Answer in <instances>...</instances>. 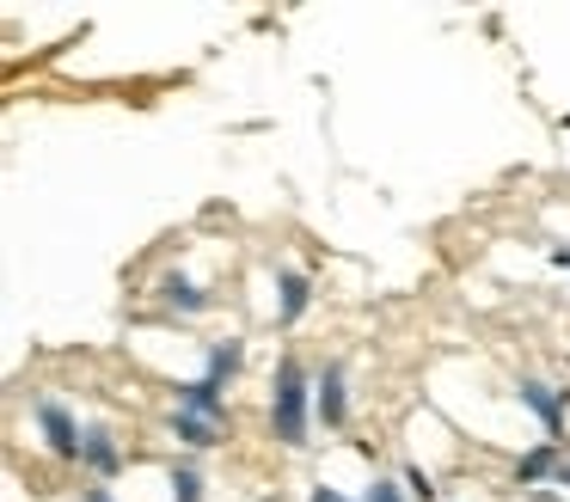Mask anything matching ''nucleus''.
Wrapping results in <instances>:
<instances>
[{
	"label": "nucleus",
	"instance_id": "9d476101",
	"mask_svg": "<svg viewBox=\"0 0 570 502\" xmlns=\"http://www.w3.org/2000/svg\"><path fill=\"white\" fill-rule=\"evenodd\" d=\"M546 465H552V453H546V447H540V453H528V460H521V478H540Z\"/></svg>",
	"mask_w": 570,
	"mask_h": 502
},
{
	"label": "nucleus",
	"instance_id": "6e6552de",
	"mask_svg": "<svg viewBox=\"0 0 570 502\" xmlns=\"http://www.w3.org/2000/svg\"><path fill=\"white\" fill-rule=\"evenodd\" d=\"M197 484H203L197 472H173V496L178 502H197Z\"/></svg>",
	"mask_w": 570,
	"mask_h": 502
},
{
	"label": "nucleus",
	"instance_id": "39448f33",
	"mask_svg": "<svg viewBox=\"0 0 570 502\" xmlns=\"http://www.w3.org/2000/svg\"><path fill=\"white\" fill-rule=\"evenodd\" d=\"M80 460H87L92 472H111V465H117V447H111V435H105V429H87V447H80Z\"/></svg>",
	"mask_w": 570,
	"mask_h": 502
},
{
	"label": "nucleus",
	"instance_id": "7ed1b4c3",
	"mask_svg": "<svg viewBox=\"0 0 570 502\" xmlns=\"http://www.w3.org/2000/svg\"><path fill=\"white\" fill-rule=\"evenodd\" d=\"M173 429L190 441V447H209V441H222V423H215V416H197V411H185V404H178Z\"/></svg>",
	"mask_w": 570,
	"mask_h": 502
},
{
	"label": "nucleus",
	"instance_id": "0eeeda50",
	"mask_svg": "<svg viewBox=\"0 0 570 502\" xmlns=\"http://www.w3.org/2000/svg\"><path fill=\"white\" fill-rule=\"evenodd\" d=\"M521 398H528L533 411L546 416V429H552V435H558V398H552V392H546V386H521Z\"/></svg>",
	"mask_w": 570,
	"mask_h": 502
},
{
	"label": "nucleus",
	"instance_id": "ddd939ff",
	"mask_svg": "<svg viewBox=\"0 0 570 502\" xmlns=\"http://www.w3.org/2000/svg\"><path fill=\"white\" fill-rule=\"evenodd\" d=\"M558 484H570V460H564V465H558Z\"/></svg>",
	"mask_w": 570,
	"mask_h": 502
},
{
	"label": "nucleus",
	"instance_id": "9b49d317",
	"mask_svg": "<svg viewBox=\"0 0 570 502\" xmlns=\"http://www.w3.org/2000/svg\"><path fill=\"white\" fill-rule=\"evenodd\" d=\"M368 502H399V490L393 484H368Z\"/></svg>",
	"mask_w": 570,
	"mask_h": 502
},
{
	"label": "nucleus",
	"instance_id": "f257e3e1",
	"mask_svg": "<svg viewBox=\"0 0 570 502\" xmlns=\"http://www.w3.org/2000/svg\"><path fill=\"white\" fill-rule=\"evenodd\" d=\"M271 423H276V435L295 447V441H307V380H301V367L295 362H283L276 367V404H271Z\"/></svg>",
	"mask_w": 570,
	"mask_h": 502
},
{
	"label": "nucleus",
	"instance_id": "f03ea898",
	"mask_svg": "<svg viewBox=\"0 0 570 502\" xmlns=\"http://www.w3.org/2000/svg\"><path fill=\"white\" fill-rule=\"evenodd\" d=\"M38 416H43V429H50V447H56V453H80V447H87V435H80V429L68 423L62 404H43Z\"/></svg>",
	"mask_w": 570,
	"mask_h": 502
},
{
	"label": "nucleus",
	"instance_id": "4468645a",
	"mask_svg": "<svg viewBox=\"0 0 570 502\" xmlns=\"http://www.w3.org/2000/svg\"><path fill=\"white\" fill-rule=\"evenodd\" d=\"M92 502H111V496H92Z\"/></svg>",
	"mask_w": 570,
	"mask_h": 502
},
{
	"label": "nucleus",
	"instance_id": "1a4fd4ad",
	"mask_svg": "<svg viewBox=\"0 0 570 502\" xmlns=\"http://www.w3.org/2000/svg\"><path fill=\"white\" fill-rule=\"evenodd\" d=\"M166 294H173V301H185V306H203V294H197V288H190V282H178V276H173V282H166Z\"/></svg>",
	"mask_w": 570,
	"mask_h": 502
},
{
	"label": "nucleus",
	"instance_id": "423d86ee",
	"mask_svg": "<svg viewBox=\"0 0 570 502\" xmlns=\"http://www.w3.org/2000/svg\"><path fill=\"white\" fill-rule=\"evenodd\" d=\"M301 313H307V282L283 276V318H301Z\"/></svg>",
	"mask_w": 570,
	"mask_h": 502
},
{
	"label": "nucleus",
	"instance_id": "f8f14e48",
	"mask_svg": "<svg viewBox=\"0 0 570 502\" xmlns=\"http://www.w3.org/2000/svg\"><path fill=\"white\" fill-rule=\"evenodd\" d=\"M313 502H344V496H337V490H325V484H320V490H313Z\"/></svg>",
	"mask_w": 570,
	"mask_h": 502
},
{
	"label": "nucleus",
	"instance_id": "20e7f679",
	"mask_svg": "<svg viewBox=\"0 0 570 502\" xmlns=\"http://www.w3.org/2000/svg\"><path fill=\"white\" fill-rule=\"evenodd\" d=\"M320 416L325 423H344V374L337 367H325V380H320Z\"/></svg>",
	"mask_w": 570,
	"mask_h": 502
}]
</instances>
